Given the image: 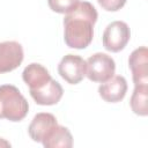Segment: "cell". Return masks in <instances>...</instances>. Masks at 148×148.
<instances>
[{"mask_svg": "<svg viewBox=\"0 0 148 148\" xmlns=\"http://www.w3.org/2000/svg\"><path fill=\"white\" fill-rule=\"evenodd\" d=\"M114 60L106 53L97 52L86 61V76L92 82H105L114 75Z\"/></svg>", "mask_w": 148, "mask_h": 148, "instance_id": "3957f363", "label": "cell"}, {"mask_svg": "<svg viewBox=\"0 0 148 148\" xmlns=\"http://www.w3.org/2000/svg\"><path fill=\"white\" fill-rule=\"evenodd\" d=\"M99 6L108 12H117L123 8L126 3V0H97Z\"/></svg>", "mask_w": 148, "mask_h": 148, "instance_id": "9a60e30c", "label": "cell"}, {"mask_svg": "<svg viewBox=\"0 0 148 148\" xmlns=\"http://www.w3.org/2000/svg\"><path fill=\"white\" fill-rule=\"evenodd\" d=\"M134 86H148V50L146 46L135 49L128 58Z\"/></svg>", "mask_w": 148, "mask_h": 148, "instance_id": "52a82bcc", "label": "cell"}, {"mask_svg": "<svg viewBox=\"0 0 148 148\" xmlns=\"http://www.w3.org/2000/svg\"><path fill=\"white\" fill-rule=\"evenodd\" d=\"M30 95L38 105H54L61 99L64 89L58 81L51 79L43 87L30 90Z\"/></svg>", "mask_w": 148, "mask_h": 148, "instance_id": "9c48e42d", "label": "cell"}, {"mask_svg": "<svg viewBox=\"0 0 148 148\" xmlns=\"http://www.w3.org/2000/svg\"><path fill=\"white\" fill-rule=\"evenodd\" d=\"M147 101H148V86H134V90L130 101L132 111L138 116L146 117L148 114Z\"/></svg>", "mask_w": 148, "mask_h": 148, "instance_id": "4fadbf2b", "label": "cell"}, {"mask_svg": "<svg viewBox=\"0 0 148 148\" xmlns=\"http://www.w3.org/2000/svg\"><path fill=\"white\" fill-rule=\"evenodd\" d=\"M98 17L96 8L88 1H80L64 18V39L68 47L82 50L94 37V24Z\"/></svg>", "mask_w": 148, "mask_h": 148, "instance_id": "6da1fadb", "label": "cell"}, {"mask_svg": "<svg viewBox=\"0 0 148 148\" xmlns=\"http://www.w3.org/2000/svg\"><path fill=\"white\" fill-rule=\"evenodd\" d=\"M58 73L69 84H77L86 76V60L77 54H67L60 60Z\"/></svg>", "mask_w": 148, "mask_h": 148, "instance_id": "5b68a950", "label": "cell"}, {"mask_svg": "<svg viewBox=\"0 0 148 148\" xmlns=\"http://www.w3.org/2000/svg\"><path fill=\"white\" fill-rule=\"evenodd\" d=\"M23 81L29 86V89H38L46 84L52 77L49 73V71L40 64L32 62L28 65L22 73Z\"/></svg>", "mask_w": 148, "mask_h": 148, "instance_id": "8fae6325", "label": "cell"}, {"mask_svg": "<svg viewBox=\"0 0 148 148\" xmlns=\"http://www.w3.org/2000/svg\"><path fill=\"white\" fill-rule=\"evenodd\" d=\"M127 92L126 79L121 75H113L98 87L99 96L108 103L120 102Z\"/></svg>", "mask_w": 148, "mask_h": 148, "instance_id": "ba28073f", "label": "cell"}, {"mask_svg": "<svg viewBox=\"0 0 148 148\" xmlns=\"http://www.w3.org/2000/svg\"><path fill=\"white\" fill-rule=\"evenodd\" d=\"M23 47L18 42H0V74L16 69L23 61Z\"/></svg>", "mask_w": 148, "mask_h": 148, "instance_id": "8992f818", "label": "cell"}, {"mask_svg": "<svg viewBox=\"0 0 148 148\" xmlns=\"http://www.w3.org/2000/svg\"><path fill=\"white\" fill-rule=\"evenodd\" d=\"M28 111V101L15 86H0V118L9 121H21L25 118Z\"/></svg>", "mask_w": 148, "mask_h": 148, "instance_id": "7a4b0ae2", "label": "cell"}, {"mask_svg": "<svg viewBox=\"0 0 148 148\" xmlns=\"http://www.w3.org/2000/svg\"><path fill=\"white\" fill-rule=\"evenodd\" d=\"M57 124L58 121L52 113L40 112V113H37L31 120L28 127V133L35 142H42L44 138L47 135V133Z\"/></svg>", "mask_w": 148, "mask_h": 148, "instance_id": "30bf717a", "label": "cell"}, {"mask_svg": "<svg viewBox=\"0 0 148 148\" xmlns=\"http://www.w3.org/2000/svg\"><path fill=\"white\" fill-rule=\"evenodd\" d=\"M1 147H10V143H9L7 140L0 138V148H1Z\"/></svg>", "mask_w": 148, "mask_h": 148, "instance_id": "2e32d148", "label": "cell"}, {"mask_svg": "<svg viewBox=\"0 0 148 148\" xmlns=\"http://www.w3.org/2000/svg\"><path fill=\"white\" fill-rule=\"evenodd\" d=\"M79 2L80 0H47L49 7L59 14H67L72 12Z\"/></svg>", "mask_w": 148, "mask_h": 148, "instance_id": "5bb4252c", "label": "cell"}, {"mask_svg": "<svg viewBox=\"0 0 148 148\" xmlns=\"http://www.w3.org/2000/svg\"><path fill=\"white\" fill-rule=\"evenodd\" d=\"M45 148H71L73 146V136L69 130L57 124L42 141Z\"/></svg>", "mask_w": 148, "mask_h": 148, "instance_id": "7c38bea8", "label": "cell"}, {"mask_svg": "<svg viewBox=\"0 0 148 148\" xmlns=\"http://www.w3.org/2000/svg\"><path fill=\"white\" fill-rule=\"evenodd\" d=\"M131 38V30L127 23L113 21L106 25L103 32V46L110 52H119L125 49Z\"/></svg>", "mask_w": 148, "mask_h": 148, "instance_id": "277c9868", "label": "cell"}]
</instances>
